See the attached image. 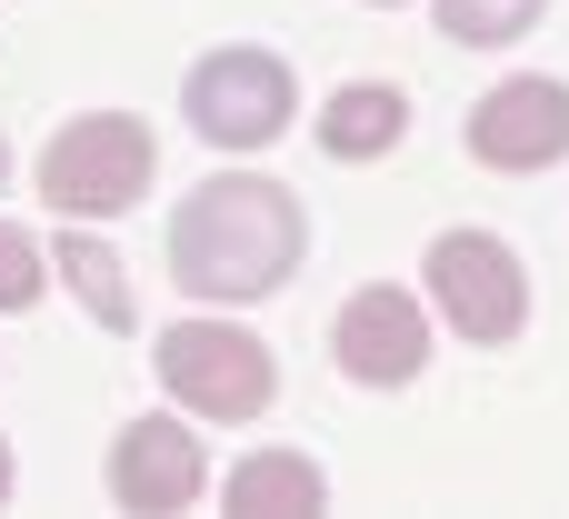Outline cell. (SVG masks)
<instances>
[{"label":"cell","instance_id":"cell-1","mask_svg":"<svg viewBox=\"0 0 569 519\" xmlns=\"http://www.w3.org/2000/svg\"><path fill=\"white\" fill-rule=\"evenodd\" d=\"M300 250H310V220L270 170H210L170 220V280L190 300H210V310L290 290Z\"/></svg>","mask_w":569,"mask_h":519},{"label":"cell","instance_id":"cell-2","mask_svg":"<svg viewBox=\"0 0 569 519\" xmlns=\"http://www.w3.org/2000/svg\"><path fill=\"white\" fill-rule=\"evenodd\" d=\"M150 180H160V140H150V120H130V110H80V120H60L50 150H40V200H50L60 220H120Z\"/></svg>","mask_w":569,"mask_h":519},{"label":"cell","instance_id":"cell-3","mask_svg":"<svg viewBox=\"0 0 569 519\" xmlns=\"http://www.w3.org/2000/svg\"><path fill=\"white\" fill-rule=\"evenodd\" d=\"M150 370H160V390H170L190 420H260V410L280 400V360H270L260 330H240V320H180V330H160Z\"/></svg>","mask_w":569,"mask_h":519},{"label":"cell","instance_id":"cell-4","mask_svg":"<svg viewBox=\"0 0 569 519\" xmlns=\"http://www.w3.org/2000/svg\"><path fill=\"white\" fill-rule=\"evenodd\" d=\"M420 280H430V310L470 350H510L530 330V270H520V250L500 230H440L430 260H420Z\"/></svg>","mask_w":569,"mask_h":519},{"label":"cell","instance_id":"cell-5","mask_svg":"<svg viewBox=\"0 0 569 519\" xmlns=\"http://www.w3.org/2000/svg\"><path fill=\"white\" fill-rule=\"evenodd\" d=\"M180 120H190L210 150H270V140L300 120V80H290L280 50L230 40V50H210V60L180 80Z\"/></svg>","mask_w":569,"mask_h":519},{"label":"cell","instance_id":"cell-6","mask_svg":"<svg viewBox=\"0 0 569 519\" xmlns=\"http://www.w3.org/2000/svg\"><path fill=\"white\" fill-rule=\"evenodd\" d=\"M330 360L360 390H410L430 370V310H420V290H400V280L350 290L340 320H330Z\"/></svg>","mask_w":569,"mask_h":519},{"label":"cell","instance_id":"cell-7","mask_svg":"<svg viewBox=\"0 0 569 519\" xmlns=\"http://www.w3.org/2000/svg\"><path fill=\"white\" fill-rule=\"evenodd\" d=\"M470 160L480 170H560L569 160V80L550 70H520V80H500V90H480L470 100Z\"/></svg>","mask_w":569,"mask_h":519},{"label":"cell","instance_id":"cell-8","mask_svg":"<svg viewBox=\"0 0 569 519\" xmlns=\"http://www.w3.org/2000/svg\"><path fill=\"white\" fill-rule=\"evenodd\" d=\"M200 490H210L200 430H180V420H130V430L110 440V500L130 519H170V510H190Z\"/></svg>","mask_w":569,"mask_h":519},{"label":"cell","instance_id":"cell-9","mask_svg":"<svg viewBox=\"0 0 569 519\" xmlns=\"http://www.w3.org/2000/svg\"><path fill=\"white\" fill-rule=\"evenodd\" d=\"M230 519H320L330 510V470L300 460V450H250L230 480H220Z\"/></svg>","mask_w":569,"mask_h":519},{"label":"cell","instance_id":"cell-10","mask_svg":"<svg viewBox=\"0 0 569 519\" xmlns=\"http://www.w3.org/2000/svg\"><path fill=\"white\" fill-rule=\"evenodd\" d=\"M400 140H410V100H400L390 80H340V90H330V110H320V150H330V160L360 170V160H390Z\"/></svg>","mask_w":569,"mask_h":519},{"label":"cell","instance_id":"cell-11","mask_svg":"<svg viewBox=\"0 0 569 519\" xmlns=\"http://www.w3.org/2000/svg\"><path fill=\"white\" fill-rule=\"evenodd\" d=\"M50 270L70 280V300H80L100 330H130V320H140V310H130V280H120V260L90 240V220H70V230L50 240Z\"/></svg>","mask_w":569,"mask_h":519},{"label":"cell","instance_id":"cell-12","mask_svg":"<svg viewBox=\"0 0 569 519\" xmlns=\"http://www.w3.org/2000/svg\"><path fill=\"white\" fill-rule=\"evenodd\" d=\"M540 10H550V0H430L440 40H460V50H510V40L540 30Z\"/></svg>","mask_w":569,"mask_h":519},{"label":"cell","instance_id":"cell-13","mask_svg":"<svg viewBox=\"0 0 569 519\" xmlns=\"http://www.w3.org/2000/svg\"><path fill=\"white\" fill-rule=\"evenodd\" d=\"M40 290H50V250L20 220H0V310H30Z\"/></svg>","mask_w":569,"mask_h":519},{"label":"cell","instance_id":"cell-14","mask_svg":"<svg viewBox=\"0 0 569 519\" xmlns=\"http://www.w3.org/2000/svg\"><path fill=\"white\" fill-rule=\"evenodd\" d=\"M10 470H20V460H10V440H0V500H10Z\"/></svg>","mask_w":569,"mask_h":519},{"label":"cell","instance_id":"cell-15","mask_svg":"<svg viewBox=\"0 0 569 519\" xmlns=\"http://www.w3.org/2000/svg\"><path fill=\"white\" fill-rule=\"evenodd\" d=\"M0 190H10V140H0Z\"/></svg>","mask_w":569,"mask_h":519},{"label":"cell","instance_id":"cell-16","mask_svg":"<svg viewBox=\"0 0 569 519\" xmlns=\"http://www.w3.org/2000/svg\"><path fill=\"white\" fill-rule=\"evenodd\" d=\"M380 10H390V0H380Z\"/></svg>","mask_w":569,"mask_h":519}]
</instances>
